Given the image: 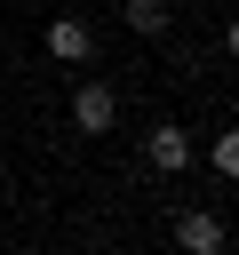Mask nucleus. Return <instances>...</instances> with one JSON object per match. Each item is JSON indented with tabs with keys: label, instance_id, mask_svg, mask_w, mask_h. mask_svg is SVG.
<instances>
[{
	"label": "nucleus",
	"instance_id": "7",
	"mask_svg": "<svg viewBox=\"0 0 239 255\" xmlns=\"http://www.w3.org/2000/svg\"><path fill=\"white\" fill-rule=\"evenodd\" d=\"M223 48H231V56H239V16H231V24H223Z\"/></svg>",
	"mask_w": 239,
	"mask_h": 255
},
{
	"label": "nucleus",
	"instance_id": "2",
	"mask_svg": "<svg viewBox=\"0 0 239 255\" xmlns=\"http://www.w3.org/2000/svg\"><path fill=\"white\" fill-rule=\"evenodd\" d=\"M143 159H151L159 175H183V167H191V135H183L175 120H159V128L143 135Z\"/></svg>",
	"mask_w": 239,
	"mask_h": 255
},
{
	"label": "nucleus",
	"instance_id": "3",
	"mask_svg": "<svg viewBox=\"0 0 239 255\" xmlns=\"http://www.w3.org/2000/svg\"><path fill=\"white\" fill-rule=\"evenodd\" d=\"M48 56H56V64H88V56H96V32H88L80 16H56V24H48Z\"/></svg>",
	"mask_w": 239,
	"mask_h": 255
},
{
	"label": "nucleus",
	"instance_id": "4",
	"mask_svg": "<svg viewBox=\"0 0 239 255\" xmlns=\"http://www.w3.org/2000/svg\"><path fill=\"white\" fill-rule=\"evenodd\" d=\"M175 247H191V255H215V247H223V223H215L207 207H183V215H175Z\"/></svg>",
	"mask_w": 239,
	"mask_h": 255
},
{
	"label": "nucleus",
	"instance_id": "6",
	"mask_svg": "<svg viewBox=\"0 0 239 255\" xmlns=\"http://www.w3.org/2000/svg\"><path fill=\"white\" fill-rule=\"evenodd\" d=\"M207 159H215V175H231V183H239V128H223V135L207 143Z\"/></svg>",
	"mask_w": 239,
	"mask_h": 255
},
{
	"label": "nucleus",
	"instance_id": "1",
	"mask_svg": "<svg viewBox=\"0 0 239 255\" xmlns=\"http://www.w3.org/2000/svg\"><path fill=\"white\" fill-rule=\"evenodd\" d=\"M112 120H120V88H112V80H80L72 128H80V135H112Z\"/></svg>",
	"mask_w": 239,
	"mask_h": 255
},
{
	"label": "nucleus",
	"instance_id": "5",
	"mask_svg": "<svg viewBox=\"0 0 239 255\" xmlns=\"http://www.w3.org/2000/svg\"><path fill=\"white\" fill-rule=\"evenodd\" d=\"M120 16H127L135 32H167V16H175V8H167V0H127Z\"/></svg>",
	"mask_w": 239,
	"mask_h": 255
}]
</instances>
